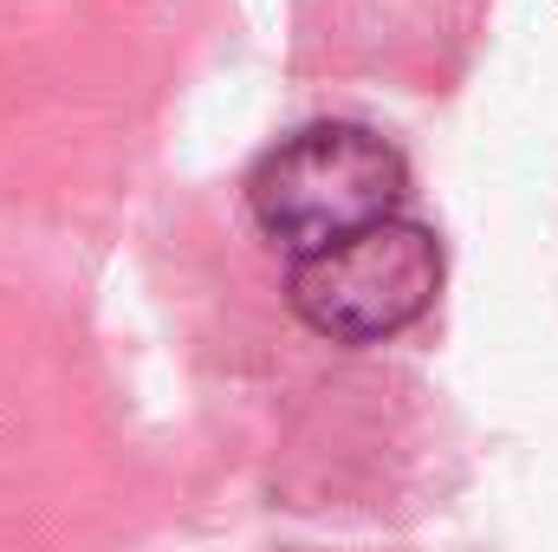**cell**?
<instances>
[{
    "mask_svg": "<svg viewBox=\"0 0 558 552\" xmlns=\"http://www.w3.org/2000/svg\"><path fill=\"white\" fill-rule=\"evenodd\" d=\"M441 292V248L416 221H377L338 248L292 261L286 299L331 345H384L410 332Z\"/></svg>",
    "mask_w": 558,
    "mask_h": 552,
    "instance_id": "7a4b0ae2",
    "label": "cell"
},
{
    "mask_svg": "<svg viewBox=\"0 0 558 552\" xmlns=\"http://www.w3.org/2000/svg\"><path fill=\"white\" fill-rule=\"evenodd\" d=\"M403 189H410V169L377 131L312 124L260 156V169L247 176V208L267 241L305 261L377 221H397Z\"/></svg>",
    "mask_w": 558,
    "mask_h": 552,
    "instance_id": "6da1fadb",
    "label": "cell"
}]
</instances>
